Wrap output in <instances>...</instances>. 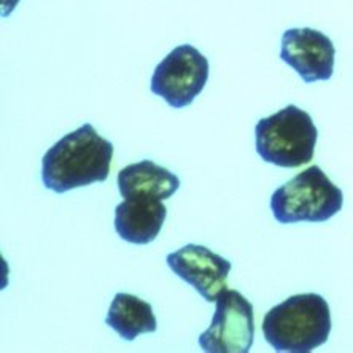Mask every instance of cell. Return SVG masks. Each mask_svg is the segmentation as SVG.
I'll use <instances>...</instances> for the list:
<instances>
[{
    "instance_id": "1",
    "label": "cell",
    "mask_w": 353,
    "mask_h": 353,
    "mask_svg": "<svg viewBox=\"0 0 353 353\" xmlns=\"http://www.w3.org/2000/svg\"><path fill=\"white\" fill-rule=\"evenodd\" d=\"M113 145L83 124L56 142L41 159V180L54 193L105 181L110 174Z\"/></svg>"
},
{
    "instance_id": "2",
    "label": "cell",
    "mask_w": 353,
    "mask_h": 353,
    "mask_svg": "<svg viewBox=\"0 0 353 353\" xmlns=\"http://www.w3.org/2000/svg\"><path fill=\"white\" fill-rule=\"evenodd\" d=\"M331 333L330 305L320 294H294L264 315L263 334L275 352L309 353Z\"/></svg>"
},
{
    "instance_id": "3",
    "label": "cell",
    "mask_w": 353,
    "mask_h": 353,
    "mask_svg": "<svg viewBox=\"0 0 353 353\" xmlns=\"http://www.w3.org/2000/svg\"><path fill=\"white\" fill-rule=\"evenodd\" d=\"M255 136L256 152L263 161L294 169L312 161L319 131L307 112L288 105L259 119Z\"/></svg>"
},
{
    "instance_id": "4",
    "label": "cell",
    "mask_w": 353,
    "mask_h": 353,
    "mask_svg": "<svg viewBox=\"0 0 353 353\" xmlns=\"http://www.w3.org/2000/svg\"><path fill=\"white\" fill-rule=\"evenodd\" d=\"M344 194L319 165H310L274 191L271 209L283 225L310 221L321 223L341 212Z\"/></svg>"
},
{
    "instance_id": "5",
    "label": "cell",
    "mask_w": 353,
    "mask_h": 353,
    "mask_svg": "<svg viewBox=\"0 0 353 353\" xmlns=\"http://www.w3.org/2000/svg\"><path fill=\"white\" fill-rule=\"evenodd\" d=\"M216 309L209 328L199 336L207 353H248L255 337L253 305L236 290H223L215 301Z\"/></svg>"
},
{
    "instance_id": "6",
    "label": "cell",
    "mask_w": 353,
    "mask_h": 353,
    "mask_svg": "<svg viewBox=\"0 0 353 353\" xmlns=\"http://www.w3.org/2000/svg\"><path fill=\"white\" fill-rule=\"evenodd\" d=\"M209 80V61L194 46L180 45L159 62L152 77V92L170 107L183 108L201 94Z\"/></svg>"
},
{
    "instance_id": "7",
    "label": "cell",
    "mask_w": 353,
    "mask_h": 353,
    "mask_svg": "<svg viewBox=\"0 0 353 353\" xmlns=\"http://www.w3.org/2000/svg\"><path fill=\"white\" fill-rule=\"evenodd\" d=\"M333 41L320 30L288 29L282 37L280 59L298 72L305 83L330 80L334 72Z\"/></svg>"
},
{
    "instance_id": "8",
    "label": "cell",
    "mask_w": 353,
    "mask_h": 353,
    "mask_svg": "<svg viewBox=\"0 0 353 353\" xmlns=\"http://www.w3.org/2000/svg\"><path fill=\"white\" fill-rule=\"evenodd\" d=\"M168 264L174 274L197 290L207 303H215L218 294L226 290V279L232 269L228 259L194 243L170 253Z\"/></svg>"
},
{
    "instance_id": "9",
    "label": "cell",
    "mask_w": 353,
    "mask_h": 353,
    "mask_svg": "<svg viewBox=\"0 0 353 353\" xmlns=\"http://www.w3.org/2000/svg\"><path fill=\"white\" fill-rule=\"evenodd\" d=\"M168 207L163 201L150 196H132L124 199L115 209V230L129 243L153 242L163 228Z\"/></svg>"
},
{
    "instance_id": "10",
    "label": "cell",
    "mask_w": 353,
    "mask_h": 353,
    "mask_svg": "<svg viewBox=\"0 0 353 353\" xmlns=\"http://www.w3.org/2000/svg\"><path fill=\"white\" fill-rule=\"evenodd\" d=\"M179 188V176L148 159L129 164L118 174V190L124 199L132 196H150L165 201Z\"/></svg>"
},
{
    "instance_id": "11",
    "label": "cell",
    "mask_w": 353,
    "mask_h": 353,
    "mask_svg": "<svg viewBox=\"0 0 353 353\" xmlns=\"http://www.w3.org/2000/svg\"><path fill=\"white\" fill-rule=\"evenodd\" d=\"M105 323L126 341H134L145 333H154L158 328L152 305L128 293H118L113 298Z\"/></svg>"
},
{
    "instance_id": "12",
    "label": "cell",
    "mask_w": 353,
    "mask_h": 353,
    "mask_svg": "<svg viewBox=\"0 0 353 353\" xmlns=\"http://www.w3.org/2000/svg\"><path fill=\"white\" fill-rule=\"evenodd\" d=\"M19 3V0H2V17H8L13 12L14 7Z\"/></svg>"
}]
</instances>
